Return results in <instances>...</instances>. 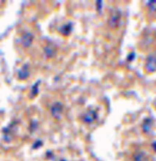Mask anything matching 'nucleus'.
<instances>
[{"label":"nucleus","instance_id":"obj_1","mask_svg":"<svg viewBox=\"0 0 156 161\" xmlns=\"http://www.w3.org/2000/svg\"><path fill=\"white\" fill-rule=\"evenodd\" d=\"M147 70L150 73L156 71V58H150L146 64Z\"/></svg>","mask_w":156,"mask_h":161},{"label":"nucleus","instance_id":"obj_2","mask_svg":"<svg viewBox=\"0 0 156 161\" xmlns=\"http://www.w3.org/2000/svg\"><path fill=\"white\" fill-rule=\"evenodd\" d=\"M150 7L153 11H156V1L154 2H150Z\"/></svg>","mask_w":156,"mask_h":161}]
</instances>
